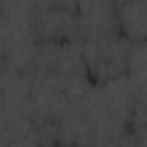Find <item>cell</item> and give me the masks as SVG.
I'll return each mask as SVG.
<instances>
[{"mask_svg": "<svg viewBox=\"0 0 147 147\" xmlns=\"http://www.w3.org/2000/svg\"><path fill=\"white\" fill-rule=\"evenodd\" d=\"M134 40L125 36L80 41L82 54L90 77L95 84L127 72V57Z\"/></svg>", "mask_w": 147, "mask_h": 147, "instance_id": "6da1fadb", "label": "cell"}, {"mask_svg": "<svg viewBox=\"0 0 147 147\" xmlns=\"http://www.w3.org/2000/svg\"><path fill=\"white\" fill-rule=\"evenodd\" d=\"M34 37L37 41H79L77 3L36 2Z\"/></svg>", "mask_w": 147, "mask_h": 147, "instance_id": "7a4b0ae2", "label": "cell"}, {"mask_svg": "<svg viewBox=\"0 0 147 147\" xmlns=\"http://www.w3.org/2000/svg\"><path fill=\"white\" fill-rule=\"evenodd\" d=\"M79 41L121 36L116 5L109 1H82L77 3Z\"/></svg>", "mask_w": 147, "mask_h": 147, "instance_id": "3957f363", "label": "cell"}, {"mask_svg": "<svg viewBox=\"0 0 147 147\" xmlns=\"http://www.w3.org/2000/svg\"><path fill=\"white\" fill-rule=\"evenodd\" d=\"M116 9L119 26L125 37L131 40H145L146 33V0L117 2Z\"/></svg>", "mask_w": 147, "mask_h": 147, "instance_id": "277c9868", "label": "cell"}, {"mask_svg": "<svg viewBox=\"0 0 147 147\" xmlns=\"http://www.w3.org/2000/svg\"><path fill=\"white\" fill-rule=\"evenodd\" d=\"M8 147H39V146H38L37 141L34 140L33 136L30 134L28 137H24V138L11 141Z\"/></svg>", "mask_w": 147, "mask_h": 147, "instance_id": "5b68a950", "label": "cell"}]
</instances>
